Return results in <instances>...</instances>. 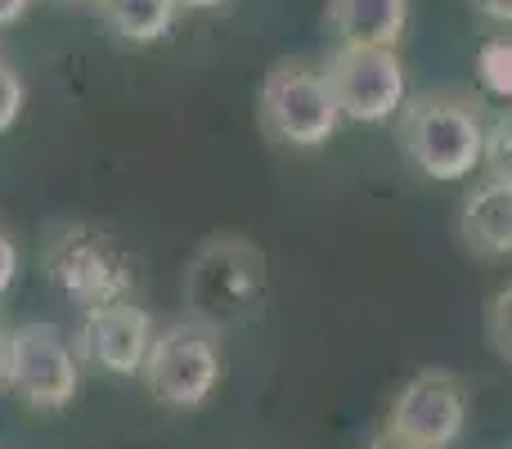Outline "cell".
I'll return each mask as SVG.
<instances>
[{"instance_id":"cell-1","label":"cell","mask_w":512,"mask_h":449,"mask_svg":"<svg viewBox=\"0 0 512 449\" xmlns=\"http://www.w3.org/2000/svg\"><path fill=\"white\" fill-rule=\"evenodd\" d=\"M400 131V149L405 158L423 171L427 180H468L481 167V153H486V108L468 95H454V90H436V95H418L405 99L396 117Z\"/></svg>"},{"instance_id":"cell-2","label":"cell","mask_w":512,"mask_h":449,"mask_svg":"<svg viewBox=\"0 0 512 449\" xmlns=\"http://www.w3.org/2000/svg\"><path fill=\"white\" fill-rule=\"evenodd\" d=\"M265 301V256L243 238H216L194 256L185 274V306L189 319L225 333L261 315Z\"/></svg>"},{"instance_id":"cell-3","label":"cell","mask_w":512,"mask_h":449,"mask_svg":"<svg viewBox=\"0 0 512 449\" xmlns=\"http://www.w3.org/2000/svg\"><path fill=\"white\" fill-rule=\"evenodd\" d=\"M221 373H225L221 333H212L198 319H176V324L158 328L140 378L162 409L189 414V409H203L216 396Z\"/></svg>"},{"instance_id":"cell-4","label":"cell","mask_w":512,"mask_h":449,"mask_svg":"<svg viewBox=\"0 0 512 449\" xmlns=\"http://www.w3.org/2000/svg\"><path fill=\"white\" fill-rule=\"evenodd\" d=\"M261 122L288 149H324L342 126L328 72L315 63H274L261 81Z\"/></svg>"},{"instance_id":"cell-5","label":"cell","mask_w":512,"mask_h":449,"mask_svg":"<svg viewBox=\"0 0 512 449\" xmlns=\"http://www.w3.org/2000/svg\"><path fill=\"white\" fill-rule=\"evenodd\" d=\"M333 99L342 108V122L382 126L396 122L409 99V77L396 45H337L324 63Z\"/></svg>"},{"instance_id":"cell-6","label":"cell","mask_w":512,"mask_h":449,"mask_svg":"<svg viewBox=\"0 0 512 449\" xmlns=\"http://www.w3.org/2000/svg\"><path fill=\"white\" fill-rule=\"evenodd\" d=\"M36 414H59L81 391V355L54 324L14 328L9 346V387Z\"/></svg>"},{"instance_id":"cell-7","label":"cell","mask_w":512,"mask_h":449,"mask_svg":"<svg viewBox=\"0 0 512 449\" xmlns=\"http://www.w3.org/2000/svg\"><path fill=\"white\" fill-rule=\"evenodd\" d=\"M158 337V324L144 306L117 297V301H99L86 306L77 328V355L95 369L113 373V378H140L149 346Z\"/></svg>"},{"instance_id":"cell-8","label":"cell","mask_w":512,"mask_h":449,"mask_svg":"<svg viewBox=\"0 0 512 449\" xmlns=\"http://www.w3.org/2000/svg\"><path fill=\"white\" fill-rule=\"evenodd\" d=\"M387 427L400 436L427 445V449H450L468 427V387L445 369H423L400 387L391 400Z\"/></svg>"},{"instance_id":"cell-9","label":"cell","mask_w":512,"mask_h":449,"mask_svg":"<svg viewBox=\"0 0 512 449\" xmlns=\"http://www.w3.org/2000/svg\"><path fill=\"white\" fill-rule=\"evenodd\" d=\"M50 274L72 301H86V306L126 297V283H131V274L117 261V247H108L95 229H68L50 252Z\"/></svg>"},{"instance_id":"cell-10","label":"cell","mask_w":512,"mask_h":449,"mask_svg":"<svg viewBox=\"0 0 512 449\" xmlns=\"http://www.w3.org/2000/svg\"><path fill=\"white\" fill-rule=\"evenodd\" d=\"M463 247L481 261H508L512 256V185L504 180H481L472 194L463 198L459 212Z\"/></svg>"},{"instance_id":"cell-11","label":"cell","mask_w":512,"mask_h":449,"mask_svg":"<svg viewBox=\"0 0 512 449\" xmlns=\"http://www.w3.org/2000/svg\"><path fill=\"white\" fill-rule=\"evenodd\" d=\"M409 0H328V27L337 45H400Z\"/></svg>"},{"instance_id":"cell-12","label":"cell","mask_w":512,"mask_h":449,"mask_svg":"<svg viewBox=\"0 0 512 449\" xmlns=\"http://www.w3.org/2000/svg\"><path fill=\"white\" fill-rule=\"evenodd\" d=\"M104 27L126 45H153L176 27V0H95Z\"/></svg>"},{"instance_id":"cell-13","label":"cell","mask_w":512,"mask_h":449,"mask_svg":"<svg viewBox=\"0 0 512 449\" xmlns=\"http://www.w3.org/2000/svg\"><path fill=\"white\" fill-rule=\"evenodd\" d=\"M477 81L499 99H512V36H490L477 54Z\"/></svg>"},{"instance_id":"cell-14","label":"cell","mask_w":512,"mask_h":449,"mask_svg":"<svg viewBox=\"0 0 512 449\" xmlns=\"http://www.w3.org/2000/svg\"><path fill=\"white\" fill-rule=\"evenodd\" d=\"M481 167L490 180H504L512 185V108L495 113L486 122V153H481Z\"/></svg>"},{"instance_id":"cell-15","label":"cell","mask_w":512,"mask_h":449,"mask_svg":"<svg viewBox=\"0 0 512 449\" xmlns=\"http://www.w3.org/2000/svg\"><path fill=\"white\" fill-rule=\"evenodd\" d=\"M23 104H27V81L14 68V59L0 50V135L14 131V122L23 117Z\"/></svg>"},{"instance_id":"cell-16","label":"cell","mask_w":512,"mask_h":449,"mask_svg":"<svg viewBox=\"0 0 512 449\" xmlns=\"http://www.w3.org/2000/svg\"><path fill=\"white\" fill-rule=\"evenodd\" d=\"M486 342L499 360L512 364V283L495 292V301L486 310Z\"/></svg>"},{"instance_id":"cell-17","label":"cell","mask_w":512,"mask_h":449,"mask_svg":"<svg viewBox=\"0 0 512 449\" xmlns=\"http://www.w3.org/2000/svg\"><path fill=\"white\" fill-rule=\"evenodd\" d=\"M14 279H18V243H14V234L0 225V301L14 288Z\"/></svg>"},{"instance_id":"cell-18","label":"cell","mask_w":512,"mask_h":449,"mask_svg":"<svg viewBox=\"0 0 512 449\" xmlns=\"http://www.w3.org/2000/svg\"><path fill=\"white\" fill-rule=\"evenodd\" d=\"M472 9H477L481 18H490V23L512 27V0H472Z\"/></svg>"},{"instance_id":"cell-19","label":"cell","mask_w":512,"mask_h":449,"mask_svg":"<svg viewBox=\"0 0 512 449\" xmlns=\"http://www.w3.org/2000/svg\"><path fill=\"white\" fill-rule=\"evenodd\" d=\"M364 449H427V445H418V441H409V436H400L396 427H382L378 436H373Z\"/></svg>"},{"instance_id":"cell-20","label":"cell","mask_w":512,"mask_h":449,"mask_svg":"<svg viewBox=\"0 0 512 449\" xmlns=\"http://www.w3.org/2000/svg\"><path fill=\"white\" fill-rule=\"evenodd\" d=\"M27 9H32V0H0V32L14 23H23Z\"/></svg>"},{"instance_id":"cell-21","label":"cell","mask_w":512,"mask_h":449,"mask_svg":"<svg viewBox=\"0 0 512 449\" xmlns=\"http://www.w3.org/2000/svg\"><path fill=\"white\" fill-rule=\"evenodd\" d=\"M9 346H14V328L0 324V391L9 387Z\"/></svg>"},{"instance_id":"cell-22","label":"cell","mask_w":512,"mask_h":449,"mask_svg":"<svg viewBox=\"0 0 512 449\" xmlns=\"http://www.w3.org/2000/svg\"><path fill=\"white\" fill-rule=\"evenodd\" d=\"M180 9H221L225 0H176Z\"/></svg>"},{"instance_id":"cell-23","label":"cell","mask_w":512,"mask_h":449,"mask_svg":"<svg viewBox=\"0 0 512 449\" xmlns=\"http://www.w3.org/2000/svg\"><path fill=\"white\" fill-rule=\"evenodd\" d=\"M50 5H86V0H50Z\"/></svg>"}]
</instances>
